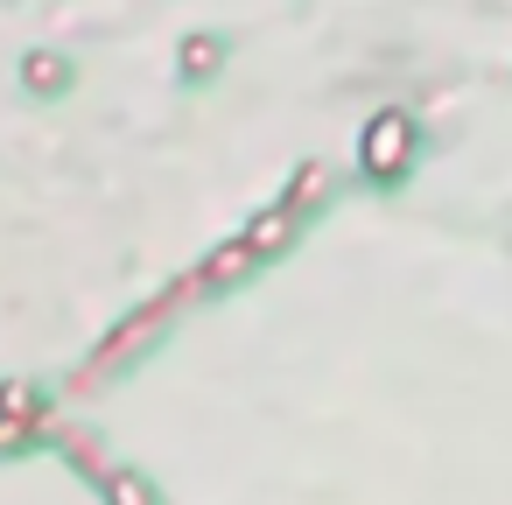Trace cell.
<instances>
[{"label":"cell","mask_w":512,"mask_h":505,"mask_svg":"<svg viewBox=\"0 0 512 505\" xmlns=\"http://www.w3.org/2000/svg\"><path fill=\"white\" fill-rule=\"evenodd\" d=\"M407 155H414V120H407V113H379V120L365 127V141H358V162H365L372 176H400Z\"/></svg>","instance_id":"cell-1"},{"label":"cell","mask_w":512,"mask_h":505,"mask_svg":"<svg viewBox=\"0 0 512 505\" xmlns=\"http://www.w3.org/2000/svg\"><path fill=\"white\" fill-rule=\"evenodd\" d=\"M211 64H218V43H211V36H190V43H183V71H190V78H204Z\"/></svg>","instance_id":"cell-2"},{"label":"cell","mask_w":512,"mask_h":505,"mask_svg":"<svg viewBox=\"0 0 512 505\" xmlns=\"http://www.w3.org/2000/svg\"><path fill=\"white\" fill-rule=\"evenodd\" d=\"M29 85H36V92H50V85H64V64H43V57H29Z\"/></svg>","instance_id":"cell-3"}]
</instances>
